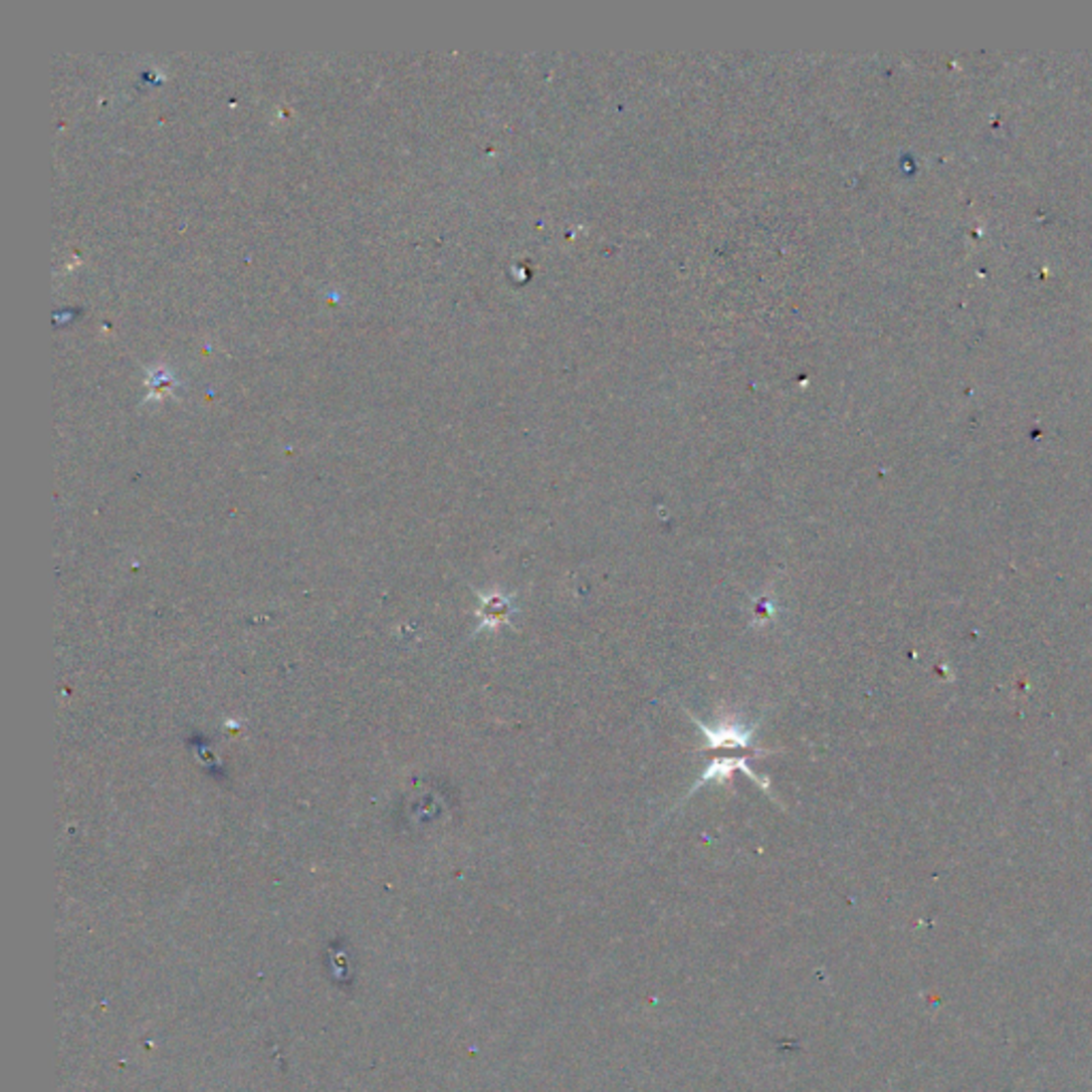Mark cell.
Segmentation results:
<instances>
[{"label":"cell","mask_w":1092,"mask_h":1092,"mask_svg":"<svg viewBox=\"0 0 1092 1092\" xmlns=\"http://www.w3.org/2000/svg\"><path fill=\"white\" fill-rule=\"evenodd\" d=\"M685 713L690 715V720L698 726L702 737H705L707 752H741V754H752L756 758L772 754L770 750L754 747L758 724H745L741 717H728V715L722 717L717 724H707L698 720V717L692 715L687 709Z\"/></svg>","instance_id":"1"},{"label":"cell","mask_w":1092,"mask_h":1092,"mask_svg":"<svg viewBox=\"0 0 1092 1092\" xmlns=\"http://www.w3.org/2000/svg\"><path fill=\"white\" fill-rule=\"evenodd\" d=\"M752 758L754 756H717L715 760L709 762L707 768L702 770V774L698 776V781L690 787V791H687V796L681 800V804L690 800L696 794V791L700 787H705L707 783H728V781H732L735 772H745L756 785H760L762 789L766 791V794H770V779H768V776L758 774L750 766Z\"/></svg>","instance_id":"2"},{"label":"cell","mask_w":1092,"mask_h":1092,"mask_svg":"<svg viewBox=\"0 0 1092 1092\" xmlns=\"http://www.w3.org/2000/svg\"><path fill=\"white\" fill-rule=\"evenodd\" d=\"M515 597L517 593H496V595H489L487 602L483 606V627H500V625H506L511 623V617L517 612V604H515Z\"/></svg>","instance_id":"3"}]
</instances>
